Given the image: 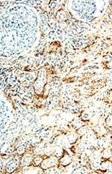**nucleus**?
I'll return each instance as SVG.
<instances>
[{"mask_svg":"<svg viewBox=\"0 0 112 174\" xmlns=\"http://www.w3.org/2000/svg\"><path fill=\"white\" fill-rule=\"evenodd\" d=\"M38 20L32 9L12 6L1 14V55L19 54L30 48L36 40Z\"/></svg>","mask_w":112,"mask_h":174,"instance_id":"f257e3e1","label":"nucleus"},{"mask_svg":"<svg viewBox=\"0 0 112 174\" xmlns=\"http://www.w3.org/2000/svg\"><path fill=\"white\" fill-rule=\"evenodd\" d=\"M47 84V73L45 71H41L39 72L38 78L34 83V90L38 95H41L43 93L45 86Z\"/></svg>","mask_w":112,"mask_h":174,"instance_id":"f03ea898","label":"nucleus"},{"mask_svg":"<svg viewBox=\"0 0 112 174\" xmlns=\"http://www.w3.org/2000/svg\"><path fill=\"white\" fill-rule=\"evenodd\" d=\"M58 164V160L56 156H48V158L43 160V161L41 164V168L43 170H47V169L51 168V167H55Z\"/></svg>","mask_w":112,"mask_h":174,"instance_id":"7ed1b4c3","label":"nucleus"},{"mask_svg":"<svg viewBox=\"0 0 112 174\" xmlns=\"http://www.w3.org/2000/svg\"><path fill=\"white\" fill-rule=\"evenodd\" d=\"M20 164V161L19 159H12V160L9 161L8 163L7 164V165H6V171L9 173H13L19 167Z\"/></svg>","mask_w":112,"mask_h":174,"instance_id":"20e7f679","label":"nucleus"},{"mask_svg":"<svg viewBox=\"0 0 112 174\" xmlns=\"http://www.w3.org/2000/svg\"><path fill=\"white\" fill-rule=\"evenodd\" d=\"M55 17H56V19L59 22H64L68 19V13H67V11L65 10L60 9L56 12Z\"/></svg>","mask_w":112,"mask_h":174,"instance_id":"39448f33","label":"nucleus"},{"mask_svg":"<svg viewBox=\"0 0 112 174\" xmlns=\"http://www.w3.org/2000/svg\"><path fill=\"white\" fill-rule=\"evenodd\" d=\"M71 161H72V159H71V155H68V154H64L59 159V162L61 165L63 166V167H66V166H68L71 163Z\"/></svg>","mask_w":112,"mask_h":174,"instance_id":"423d86ee","label":"nucleus"},{"mask_svg":"<svg viewBox=\"0 0 112 174\" xmlns=\"http://www.w3.org/2000/svg\"><path fill=\"white\" fill-rule=\"evenodd\" d=\"M66 138H67V141L70 144H74V143L78 140L79 135H78V134L77 133L69 132V133H68V134L66 135Z\"/></svg>","mask_w":112,"mask_h":174,"instance_id":"0eeeda50","label":"nucleus"},{"mask_svg":"<svg viewBox=\"0 0 112 174\" xmlns=\"http://www.w3.org/2000/svg\"><path fill=\"white\" fill-rule=\"evenodd\" d=\"M33 161V158L30 155H26L25 156H23L20 160V164L22 166H28L29 164H30V163Z\"/></svg>","mask_w":112,"mask_h":174,"instance_id":"6e6552de","label":"nucleus"},{"mask_svg":"<svg viewBox=\"0 0 112 174\" xmlns=\"http://www.w3.org/2000/svg\"><path fill=\"white\" fill-rule=\"evenodd\" d=\"M100 167H101V169H102V170H104V171L109 170V169L112 167V162L110 161L109 159H108V160H106V161H103V162H101Z\"/></svg>","mask_w":112,"mask_h":174,"instance_id":"1a4fd4ad","label":"nucleus"},{"mask_svg":"<svg viewBox=\"0 0 112 174\" xmlns=\"http://www.w3.org/2000/svg\"><path fill=\"white\" fill-rule=\"evenodd\" d=\"M20 78L23 79H25V81L32 82L34 80L35 76L33 75V74L31 73H24L20 75Z\"/></svg>","mask_w":112,"mask_h":174,"instance_id":"9d476101","label":"nucleus"},{"mask_svg":"<svg viewBox=\"0 0 112 174\" xmlns=\"http://www.w3.org/2000/svg\"><path fill=\"white\" fill-rule=\"evenodd\" d=\"M64 155V150L62 147H55L54 149V155L57 158H61Z\"/></svg>","mask_w":112,"mask_h":174,"instance_id":"9b49d317","label":"nucleus"},{"mask_svg":"<svg viewBox=\"0 0 112 174\" xmlns=\"http://www.w3.org/2000/svg\"><path fill=\"white\" fill-rule=\"evenodd\" d=\"M77 133L79 136H85L89 133V128L85 125H82L77 130Z\"/></svg>","mask_w":112,"mask_h":174,"instance_id":"f8f14e48","label":"nucleus"},{"mask_svg":"<svg viewBox=\"0 0 112 174\" xmlns=\"http://www.w3.org/2000/svg\"><path fill=\"white\" fill-rule=\"evenodd\" d=\"M44 154L47 156H51L54 154V147L51 145L47 144L44 147Z\"/></svg>","mask_w":112,"mask_h":174,"instance_id":"ddd939ff","label":"nucleus"},{"mask_svg":"<svg viewBox=\"0 0 112 174\" xmlns=\"http://www.w3.org/2000/svg\"><path fill=\"white\" fill-rule=\"evenodd\" d=\"M63 137L62 135L58 136L55 138V139L54 140V144H55V147H62L63 144Z\"/></svg>","mask_w":112,"mask_h":174,"instance_id":"4468645a","label":"nucleus"},{"mask_svg":"<svg viewBox=\"0 0 112 174\" xmlns=\"http://www.w3.org/2000/svg\"><path fill=\"white\" fill-rule=\"evenodd\" d=\"M101 156L106 160L110 159L111 158V149H110V148L104 149L101 152Z\"/></svg>","mask_w":112,"mask_h":174,"instance_id":"2eb2a0df","label":"nucleus"},{"mask_svg":"<svg viewBox=\"0 0 112 174\" xmlns=\"http://www.w3.org/2000/svg\"><path fill=\"white\" fill-rule=\"evenodd\" d=\"M44 147H45V146H43V143L36 146L35 150H34V153L38 155H41V153L44 152Z\"/></svg>","mask_w":112,"mask_h":174,"instance_id":"dca6fc26","label":"nucleus"},{"mask_svg":"<svg viewBox=\"0 0 112 174\" xmlns=\"http://www.w3.org/2000/svg\"><path fill=\"white\" fill-rule=\"evenodd\" d=\"M55 18H56V17H55V16H49L48 19H47V20H48V25H49L50 28H53L55 27V24H56Z\"/></svg>","mask_w":112,"mask_h":174,"instance_id":"f3484780","label":"nucleus"},{"mask_svg":"<svg viewBox=\"0 0 112 174\" xmlns=\"http://www.w3.org/2000/svg\"><path fill=\"white\" fill-rule=\"evenodd\" d=\"M26 152V147L25 146H20V147H17V153L18 155H24Z\"/></svg>","mask_w":112,"mask_h":174,"instance_id":"a211bd4d","label":"nucleus"},{"mask_svg":"<svg viewBox=\"0 0 112 174\" xmlns=\"http://www.w3.org/2000/svg\"><path fill=\"white\" fill-rule=\"evenodd\" d=\"M100 165H101V164H100V162H99L98 160H94V161L91 163V167H92V169H99Z\"/></svg>","mask_w":112,"mask_h":174,"instance_id":"6ab92c4d","label":"nucleus"},{"mask_svg":"<svg viewBox=\"0 0 112 174\" xmlns=\"http://www.w3.org/2000/svg\"><path fill=\"white\" fill-rule=\"evenodd\" d=\"M42 161H43V159H42L41 156H38V157H36L33 159V163H34V164H35L36 166L40 165Z\"/></svg>","mask_w":112,"mask_h":174,"instance_id":"aec40b11","label":"nucleus"},{"mask_svg":"<svg viewBox=\"0 0 112 174\" xmlns=\"http://www.w3.org/2000/svg\"><path fill=\"white\" fill-rule=\"evenodd\" d=\"M47 173H59V172L55 167H51V168L47 169Z\"/></svg>","mask_w":112,"mask_h":174,"instance_id":"412c9836","label":"nucleus"},{"mask_svg":"<svg viewBox=\"0 0 112 174\" xmlns=\"http://www.w3.org/2000/svg\"><path fill=\"white\" fill-rule=\"evenodd\" d=\"M81 119L83 121H87L89 119V114L86 111L84 112L83 114H81Z\"/></svg>","mask_w":112,"mask_h":174,"instance_id":"4be33fe9","label":"nucleus"},{"mask_svg":"<svg viewBox=\"0 0 112 174\" xmlns=\"http://www.w3.org/2000/svg\"><path fill=\"white\" fill-rule=\"evenodd\" d=\"M86 171H87V169H84V168H80V169L79 168L78 169H75L73 173H85Z\"/></svg>","mask_w":112,"mask_h":174,"instance_id":"5701e85b","label":"nucleus"},{"mask_svg":"<svg viewBox=\"0 0 112 174\" xmlns=\"http://www.w3.org/2000/svg\"><path fill=\"white\" fill-rule=\"evenodd\" d=\"M9 84L11 85H13L15 84V83H16V80H17V79H16V76L15 75H11V76L9 77Z\"/></svg>","mask_w":112,"mask_h":174,"instance_id":"b1692460","label":"nucleus"},{"mask_svg":"<svg viewBox=\"0 0 112 174\" xmlns=\"http://www.w3.org/2000/svg\"><path fill=\"white\" fill-rule=\"evenodd\" d=\"M107 125L109 126H112V115H110L109 117L107 118V121H106Z\"/></svg>","mask_w":112,"mask_h":174,"instance_id":"393cba45","label":"nucleus"},{"mask_svg":"<svg viewBox=\"0 0 112 174\" xmlns=\"http://www.w3.org/2000/svg\"><path fill=\"white\" fill-rule=\"evenodd\" d=\"M83 124H84V123L82 122L81 121H77V122L74 124V125H75V127L80 128V125H83Z\"/></svg>","mask_w":112,"mask_h":174,"instance_id":"a878e982","label":"nucleus"},{"mask_svg":"<svg viewBox=\"0 0 112 174\" xmlns=\"http://www.w3.org/2000/svg\"><path fill=\"white\" fill-rule=\"evenodd\" d=\"M49 6H50V9L53 10V9L55 8V7L57 6V3H55V2H50V3H49Z\"/></svg>","mask_w":112,"mask_h":174,"instance_id":"bb28decb","label":"nucleus"},{"mask_svg":"<svg viewBox=\"0 0 112 174\" xmlns=\"http://www.w3.org/2000/svg\"><path fill=\"white\" fill-rule=\"evenodd\" d=\"M50 136V132H45V133H43V135H42V137H43L44 139H48Z\"/></svg>","mask_w":112,"mask_h":174,"instance_id":"cd10ccee","label":"nucleus"},{"mask_svg":"<svg viewBox=\"0 0 112 174\" xmlns=\"http://www.w3.org/2000/svg\"><path fill=\"white\" fill-rule=\"evenodd\" d=\"M107 66L109 68V69L112 68V61H110V62H108V63H107Z\"/></svg>","mask_w":112,"mask_h":174,"instance_id":"c85d7f7f","label":"nucleus"},{"mask_svg":"<svg viewBox=\"0 0 112 174\" xmlns=\"http://www.w3.org/2000/svg\"><path fill=\"white\" fill-rule=\"evenodd\" d=\"M111 157H112V149H111Z\"/></svg>","mask_w":112,"mask_h":174,"instance_id":"c756f323","label":"nucleus"},{"mask_svg":"<svg viewBox=\"0 0 112 174\" xmlns=\"http://www.w3.org/2000/svg\"><path fill=\"white\" fill-rule=\"evenodd\" d=\"M111 143H112V137H111Z\"/></svg>","mask_w":112,"mask_h":174,"instance_id":"7c9ffc66","label":"nucleus"}]
</instances>
